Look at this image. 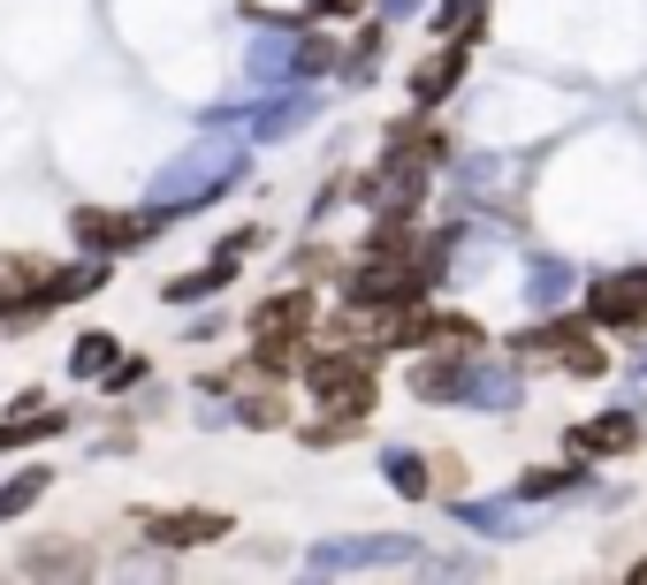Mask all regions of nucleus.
I'll list each match as a JSON object with an SVG mask.
<instances>
[{
    "label": "nucleus",
    "mask_w": 647,
    "mask_h": 585,
    "mask_svg": "<svg viewBox=\"0 0 647 585\" xmlns=\"http://www.w3.org/2000/svg\"><path fill=\"white\" fill-rule=\"evenodd\" d=\"M161 229H167V206H153V213H100V206H84V213H77V244H84V251H107V259L153 244Z\"/></svg>",
    "instance_id": "obj_3"
},
{
    "label": "nucleus",
    "mask_w": 647,
    "mask_h": 585,
    "mask_svg": "<svg viewBox=\"0 0 647 585\" xmlns=\"http://www.w3.org/2000/svg\"><path fill=\"white\" fill-rule=\"evenodd\" d=\"M146 533L161 548H206V540H229V517H213V510H153Z\"/></svg>",
    "instance_id": "obj_4"
},
{
    "label": "nucleus",
    "mask_w": 647,
    "mask_h": 585,
    "mask_svg": "<svg viewBox=\"0 0 647 585\" xmlns=\"http://www.w3.org/2000/svg\"><path fill=\"white\" fill-rule=\"evenodd\" d=\"M123 350H115V335H77V350H69V373L77 381H107V365H115Z\"/></svg>",
    "instance_id": "obj_8"
},
{
    "label": "nucleus",
    "mask_w": 647,
    "mask_h": 585,
    "mask_svg": "<svg viewBox=\"0 0 647 585\" xmlns=\"http://www.w3.org/2000/svg\"><path fill=\"white\" fill-rule=\"evenodd\" d=\"M46 487H54V471H46V464L15 471V487H0V525H8V517H23V510H31V502H38Z\"/></svg>",
    "instance_id": "obj_9"
},
{
    "label": "nucleus",
    "mask_w": 647,
    "mask_h": 585,
    "mask_svg": "<svg viewBox=\"0 0 647 585\" xmlns=\"http://www.w3.org/2000/svg\"><path fill=\"white\" fill-rule=\"evenodd\" d=\"M221 183H236V160H229L221 145H198V152H183V160L167 167L161 183H153V206L183 213L190 198H206V190H221Z\"/></svg>",
    "instance_id": "obj_2"
},
{
    "label": "nucleus",
    "mask_w": 647,
    "mask_h": 585,
    "mask_svg": "<svg viewBox=\"0 0 647 585\" xmlns=\"http://www.w3.org/2000/svg\"><path fill=\"white\" fill-rule=\"evenodd\" d=\"M594 319L640 327V319H647V274H610V282L594 290Z\"/></svg>",
    "instance_id": "obj_5"
},
{
    "label": "nucleus",
    "mask_w": 647,
    "mask_h": 585,
    "mask_svg": "<svg viewBox=\"0 0 647 585\" xmlns=\"http://www.w3.org/2000/svg\"><path fill=\"white\" fill-rule=\"evenodd\" d=\"M61 426H69V419H54V411H46V419H8V426H0V448H23V441H46V434H61Z\"/></svg>",
    "instance_id": "obj_10"
},
{
    "label": "nucleus",
    "mask_w": 647,
    "mask_h": 585,
    "mask_svg": "<svg viewBox=\"0 0 647 585\" xmlns=\"http://www.w3.org/2000/svg\"><path fill=\"white\" fill-rule=\"evenodd\" d=\"M305 381H313V396H321L327 411H343V419H366V411H373V358H358V350L313 358Z\"/></svg>",
    "instance_id": "obj_1"
},
{
    "label": "nucleus",
    "mask_w": 647,
    "mask_h": 585,
    "mask_svg": "<svg viewBox=\"0 0 647 585\" xmlns=\"http://www.w3.org/2000/svg\"><path fill=\"white\" fill-rule=\"evenodd\" d=\"M138 381H146V358H115L107 365V388H138Z\"/></svg>",
    "instance_id": "obj_12"
},
{
    "label": "nucleus",
    "mask_w": 647,
    "mask_h": 585,
    "mask_svg": "<svg viewBox=\"0 0 647 585\" xmlns=\"http://www.w3.org/2000/svg\"><path fill=\"white\" fill-rule=\"evenodd\" d=\"M587 448H633V426H625V419H617V426H587Z\"/></svg>",
    "instance_id": "obj_11"
},
{
    "label": "nucleus",
    "mask_w": 647,
    "mask_h": 585,
    "mask_svg": "<svg viewBox=\"0 0 647 585\" xmlns=\"http://www.w3.org/2000/svg\"><path fill=\"white\" fill-rule=\"evenodd\" d=\"M350 8H358V0H321V15H350Z\"/></svg>",
    "instance_id": "obj_13"
},
{
    "label": "nucleus",
    "mask_w": 647,
    "mask_h": 585,
    "mask_svg": "<svg viewBox=\"0 0 647 585\" xmlns=\"http://www.w3.org/2000/svg\"><path fill=\"white\" fill-rule=\"evenodd\" d=\"M525 350H564V365H571V373H602V350H594L579 327H548V335H533Z\"/></svg>",
    "instance_id": "obj_7"
},
{
    "label": "nucleus",
    "mask_w": 647,
    "mask_h": 585,
    "mask_svg": "<svg viewBox=\"0 0 647 585\" xmlns=\"http://www.w3.org/2000/svg\"><path fill=\"white\" fill-rule=\"evenodd\" d=\"M46 274H54L46 259H31V251H8V259H0V312H23L31 296L46 290Z\"/></svg>",
    "instance_id": "obj_6"
}]
</instances>
